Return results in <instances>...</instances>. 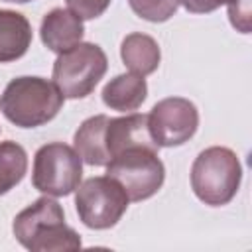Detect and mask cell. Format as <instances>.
Instances as JSON below:
<instances>
[{
  "label": "cell",
  "mask_w": 252,
  "mask_h": 252,
  "mask_svg": "<svg viewBox=\"0 0 252 252\" xmlns=\"http://www.w3.org/2000/svg\"><path fill=\"white\" fill-rule=\"evenodd\" d=\"M120 57L124 61V65L136 73V75H150L159 67V59H161V51L158 41L152 35L134 32L128 33L122 39L120 45Z\"/></svg>",
  "instance_id": "obj_13"
},
{
  "label": "cell",
  "mask_w": 252,
  "mask_h": 252,
  "mask_svg": "<svg viewBox=\"0 0 252 252\" xmlns=\"http://www.w3.org/2000/svg\"><path fill=\"white\" fill-rule=\"evenodd\" d=\"M75 191L77 215L85 226L94 230L112 228L122 219L130 203L122 185L108 175L91 177Z\"/></svg>",
  "instance_id": "obj_7"
},
{
  "label": "cell",
  "mask_w": 252,
  "mask_h": 252,
  "mask_svg": "<svg viewBox=\"0 0 252 252\" xmlns=\"http://www.w3.org/2000/svg\"><path fill=\"white\" fill-rule=\"evenodd\" d=\"M65 96L55 83L43 77L12 79L0 98L2 114L20 128H37L53 120Z\"/></svg>",
  "instance_id": "obj_2"
},
{
  "label": "cell",
  "mask_w": 252,
  "mask_h": 252,
  "mask_svg": "<svg viewBox=\"0 0 252 252\" xmlns=\"http://www.w3.org/2000/svg\"><path fill=\"white\" fill-rule=\"evenodd\" d=\"M106 175L116 179L130 201L154 197L165 179V167L156 148H128L106 163Z\"/></svg>",
  "instance_id": "obj_5"
},
{
  "label": "cell",
  "mask_w": 252,
  "mask_h": 252,
  "mask_svg": "<svg viewBox=\"0 0 252 252\" xmlns=\"http://www.w3.org/2000/svg\"><path fill=\"white\" fill-rule=\"evenodd\" d=\"M30 45L32 26L28 18L14 10H0V63L24 57Z\"/></svg>",
  "instance_id": "obj_11"
},
{
  "label": "cell",
  "mask_w": 252,
  "mask_h": 252,
  "mask_svg": "<svg viewBox=\"0 0 252 252\" xmlns=\"http://www.w3.org/2000/svg\"><path fill=\"white\" fill-rule=\"evenodd\" d=\"M232 2H236V0H179V4L191 14H209V12H215L217 8H220L224 4L228 6Z\"/></svg>",
  "instance_id": "obj_19"
},
{
  "label": "cell",
  "mask_w": 252,
  "mask_h": 252,
  "mask_svg": "<svg viewBox=\"0 0 252 252\" xmlns=\"http://www.w3.org/2000/svg\"><path fill=\"white\" fill-rule=\"evenodd\" d=\"M132 12L146 20V22H154V24H161L167 22L179 6V0H128Z\"/></svg>",
  "instance_id": "obj_16"
},
{
  "label": "cell",
  "mask_w": 252,
  "mask_h": 252,
  "mask_svg": "<svg viewBox=\"0 0 252 252\" xmlns=\"http://www.w3.org/2000/svg\"><path fill=\"white\" fill-rule=\"evenodd\" d=\"M228 16H230V24L238 32L242 33L250 32V0H236L228 4Z\"/></svg>",
  "instance_id": "obj_18"
},
{
  "label": "cell",
  "mask_w": 252,
  "mask_h": 252,
  "mask_svg": "<svg viewBox=\"0 0 252 252\" xmlns=\"http://www.w3.org/2000/svg\"><path fill=\"white\" fill-rule=\"evenodd\" d=\"M16 240L32 252L79 250L81 236L65 224V213L55 199L39 197L14 217Z\"/></svg>",
  "instance_id": "obj_1"
},
{
  "label": "cell",
  "mask_w": 252,
  "mask_h": 252,
  "mask_svg": "<svg viewBox=\"0 0 252 252\" xmlns=\"http://www.w3.org/2000/svg\"><path fill=\"white\" fill-rule=\"evenodd\" d=\"M4 2H16V4H26V2H32V0H4Z\"/></svg>",
  "instance_id": "obj_20"
},
{
  "label": "cell",
  "mask_w": 252,
  "mask_h": 252,
  "mask_svg": "<svg viewBox=\"0 0 252 252\" xmlns=\"http://www.w3.org/2000/svg\"><path fill=\"white\" fill-rule=\"evenodd\" d=\"M148 96V83L142 75L124 73L110 79L102 89V102L118 112H132Z\"/></svg>",
  "instance_id": "obj_12"
},
{
  "label": "cell",
  "mask_w": 252,
  "mask_h": 252,
  "mask_svg": "<svg viewBox=\"0 0 252 252\" xmlns=\"http://www.w3.org/2000/svg\"><path fill=\"white\" fill-rule=\"evenodd\" d=\"M108 116L96 114L87 118L79 130L75 132V150L81 156V159L89 165H106L110 161L104 146V130H106Z\"/></svg>",
  "instance_id": "obj_14"
},
{
  "label": "cell",
  "mask_w": 252,
  "mask_h": 252,
  "mask_svg": "<svg viewBox=\"0 0 252 252\" xmlns=\"http://www.w3.org/2000/svg\"><path fill=\"white\" fill-rule=\"evenodd\" d=\"M242 179L236 154L222 146L203 150L191 165V189L199 201L222 207L234 199Z\"/></svg>",
  "instance_id": "obj_3"
},
{
  "label": "cell",
  "mask_w": 252,
  "mask_h": 252,
  "mask_svg": "<svg viewBox=\"0 0 252 252\" xmlns=\"http://www.w3.org/2000/svg\"><path fill=\"white\" fill-rule=\"evenodd\" d=\"M69 10L79 14L83 20H94L104 14V10L110 6V0H65Z\"/></svg>",
  "instance_id": "obj_17"
},
{
  "label": "cell",
  "mask_w": 252,
  "mask_h": 252,
  "mask_svg": "<svg viewBox=\"0 0 252 252\" xmlns=\"http://www.w3.org/2000/svg\"><path fill=\"white\" fill-rule=\"evenodd\" d=\"M199 126L197 106L189 98L169 96L154 104L148 114V128L152 140L159 148H173L189 142Z\"/></svg>",
  "instance_id": "obj_8"
},
{
  "label": "cell",
  "mask_w": 252,
  "mask_h": 252,
  "mask_svg": "<svg viewBox=\"0 0 252 252\" xmlns=\"http://www.w3.org/2000/svg\"><path fill=\"white\" fill-rule=\"evenodd\" d=\"M28 171V154L26 150L12 142H0V195H6L14 189Z\"/></svg>",
  "instance_id": "obj_15"
},
{
  "label": "cell",
  "mask_w": 252,
  "mask_h": 252,
  "mask_svg": "<svg viewBox=\"0 0 252 252\" xmlns=\"http://www.w3.org/2000/svg\"><path fill=\"white\" fill-rule=\"evenodd\" d=\"M83 177V159L75 148L63 142L41 146L33 158L32 183L37 191L51 197L71 195Z\"/></svg>",
  "instance_id": "obj_6"
},
{
  "label": "cell",
  "mask_w": 252,
  "mask_h": 252,
  "mask_svg": "<svg viewBox=\"0 0 252 252\" xmlns=\"http://www.w3.org/2000/svg\"><path fill=\"white\" fill-rule=\"evenodd\" d=\"M39 33L47 49L55 53H63L73 45L81 43L85 33L83 18L69 8H53L43 16Z\"/></svg>",
  "instance_id": "obj_10"
},
{
  "label": "cell",
  "mask_w": 252,
  "mask_h": 252,
  "mask_svg": "<svg viewBox=\"0 0 252 252\" xmlns=\"http://www.w3.org/2000/svg\"><path fill=\"white\" fill-rule=\"evenodd\" d=\"M106 67V53L96 43L81 41L55 59L53 83L65 98H85L104 77Z\"/></svg>",
  "instance_id": "obj_4"
},
{
  "label": "cell",
  "mask_w": 252,
  "mask_h": 252,
  "mask_svg": "<svg viewBox=\"0 0 252 252\" xmlns=\"http://www.w3.org/2000/svg\"><path fill=\"white\" fill-rule=\"evenodd\" d=\"M104 146L110 159L128 148L144 146V148L159 150V146L152 140L148 128V114H138V112L118 118H108L104 130Z\"/></svg>",
  "instance_id": "obj_9"
}]
</instances>
